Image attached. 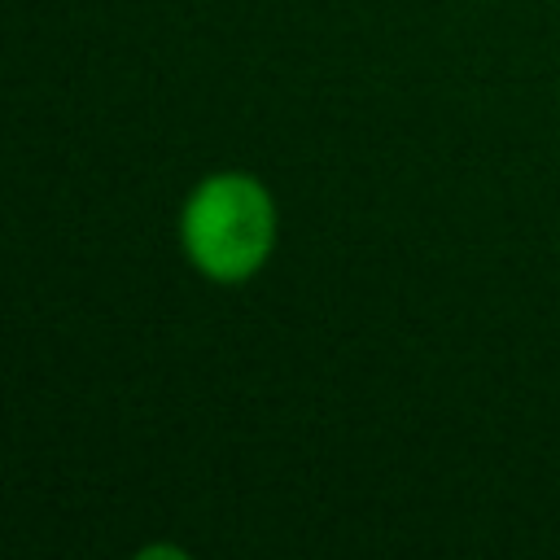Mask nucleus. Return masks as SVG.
<instances>
[{
  "instance_id": "nucleus-1",
  "label": "nucleus",
  "mask_w": 560,
  "mask_h": 560,
  "mask_svg": "<svg viewBox=\"0 0 560 560\" xmlns=\"http://www.w3.org/2000/svg\"><path fill=\"white\" fill-rule=\"evenodd\" d=\"M276 245V206L254 175H210L184 206V249L210 280L254 276Z\"/></svg>"
}]
</instances>
